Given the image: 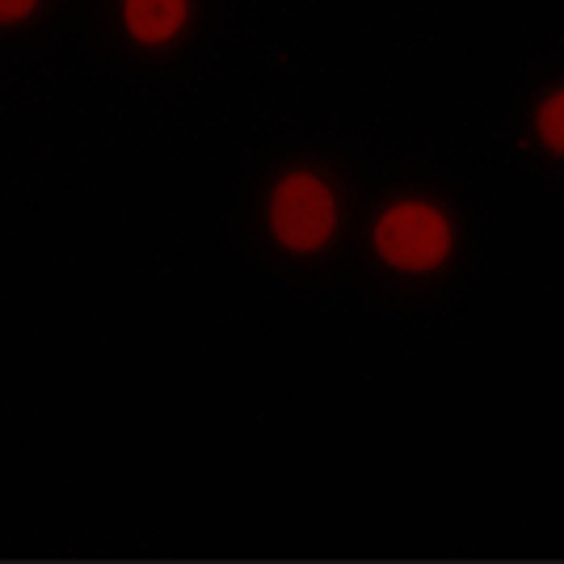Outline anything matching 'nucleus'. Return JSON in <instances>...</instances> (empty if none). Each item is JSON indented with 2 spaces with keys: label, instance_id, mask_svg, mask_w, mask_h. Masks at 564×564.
Segmentation results:
<instances>
[{
  "label": "nucleus",
  "instance_id": "7ed1b4c3",
  "mask_svg": "<svg viewBox=\"0 0 564 564\" xmlns=\"http://www.w3.org/2000/svg\"><path fill=\"white\" fill-rule=\"evenodd\" d=\"M189 9H194V0H122L118 4L127 34L140 47H165V43H173L186 30Z\"/></svg>",
  "mask_w": 564,
  "mask_h": 564
},
{
  "label": "nucleus",
  "instance_id": "20e7f679",
  "mask_svg": "<svg viewBox=\"0 0 564 564\" xmlns=\"http://www.w3.org/2000/svg\"><path fill=\"white\" fill-rule=\"evenodd\" d=\"M535 140H540L543 152L564 156V85L552 89V94L535 106Z\"/></svg>",
  "mask_w": 564,
  "mask_h": 564
},
{
  "label": "nucleus",
  "instance_id": "f03ea898",
  "mask_svg": "<svg viewBox=\"0 0 564 564\" xmlns=\"http://www.w3.org/2000/svg\"><path fill=\"white\" fill-rule=\"evenodd\" d=\"M265 224H270L274 245L286 253H295V258L321 253V249H329L341 228L337 189L316 169H286L270 189Z\"/></svg>",
  "mask_w": 564,
  "mask_h": 564
},
{
  "label": "nucleus",
  "instance_id": "f257e3e1",
  "mask_svg": "<svg viewBox=\"0 0 564 564\" xmlns=\"http://www.w3.org/2000/svg\"><path fill=\"white\" fill-rule=\"evenodd\" d=\"M459 245L455 219L443 203L434 198H397L379 212L376 228H371V249L376 258L397 270V274H434L443 270Z\"/></svg>",
  "mask_w": 564,
  "mask_h": 564
},
{
  "label": "nucleus",
  "instance_id": "39448f33",
  "mask_svg": "<svg viewBox=\"0 0 564 564\" xmlns=\"http://www.w3.org/2000/svg\"><path fill=\"white\" fill-rule=\"evenodd\" d=\"M39 13V0H0V25H18Z\"/></svg>",
  "mask_w": 564,
  "mask_h": 564
}]
</instances>
